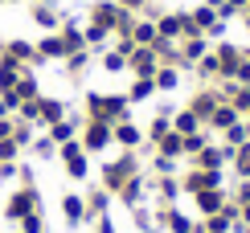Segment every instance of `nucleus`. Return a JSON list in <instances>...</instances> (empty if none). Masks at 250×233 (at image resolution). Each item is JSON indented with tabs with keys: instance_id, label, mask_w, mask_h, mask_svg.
<instances>
[{
	"instance_id": "obj_1",
	"label": "nucleus",
	"mask_w": 250,
	"mask_h": 233,
	"mask_svg": "<svg viewBox=\"0 0 250 233\" xmlns=\"http://www.w3.org/2000/svg\"><path fill=\"white\" fill-rule=\"evenodd\" d=\"M86 111L99 123H123L127 119V94H86Z\"/></svg>"
},
{
	"instance_id": "obj_2",
	"label": "nucleus",
	"mask_w": 250,
	"mask_h": 233,
	"mask_svg": "<svg viewBox=\"0 0 250 233\" xmlns=\"http://www.w3.org/2000/svg\"><path fill=\"white\" fill-rule=\"evenodd\" d=\"M131 176H135V155H123V160L103 168V184H107V193H119Z\"/></svg>"
},
{
	"instance_id": "obj_3",
	"label": "nucleus",
	"mask_w": 250,
	"mask_h": 233,
	"mask_svg": "<svg viewBox=\"0 0 250 233\" xmlns=\"http://www.w3.org/2000/svg\"><path fill=\"white\" fill-rule=\"evenodd\" d=\"M58 152H62V160H66V172L74 176V180H82V176H86V147H82L78 139H70V143H62Z\"/></svg>"
},
{
	"instance_id": "obj_4",
	"label": "nucleus",
	"mask_w": 250,
	"mask_h": 233,
	"mask_svg": "<svg viewBox=\"0 0 250 233\" xmlns=\"http://www.w3.org/2000/svg\"><path fill=\"white\" fill-rule=\"evenodd\" d=\"M33 209H37V188H33V184H25L21 193H13V196H8V209H4V213L13 217V221H21V217H29V213H33Z\"/></svg>"
},
{
	"instance_id": "obj_5",
	"label": "nucleus",
	"mask_w": 250,
	"mask_h": 233,
	"mask_svg": "<svg viewBox=\"0 0 250 233\" xmlns=\"http://www.w3.org/2000/svg\"><path fill=\"white\" fill-rule=\"evenodd\" d=\"M127 66L135 70V78H152L156 74V49L152 45H135L127 54Z\"/></svg>"
},
{
	"instance_id": "obj_6",
	"label": "nucleus",
	"mask_w": 250,
	"mask_h": 233,
	"mask_svg": "<svg viewBox=\"0 0 250 233\" xmlns=\"http://www.w3.org/2000/svg\"><path fill=\"white\" fill-rule=\"evenodd\" d=\"M107 143H111V123L90 119L86 123V135H82V147H86V152H103Z\"/></svg>"
},
{
	"instance_id": "obj_7",
	"label": "nucleus",
	"mask_w": 250,
	"mask_h": 233,
	"mask_svg": "<svg viewBox=\"0 0 250 233\" xmlns=\"http://www.w3.org/2000/svg\"><path fill=\"white\" fill-rule=\"evenodd\" d=\"M238 61H242V54H238L234 45H222V49H217V74H222V78H230V82H234Z\"/></svg>"
},
{
	"instance_id": "obj_8",
	"label": "nucleus",
	"mask_w": 250,
	"mask_h": 233,
	"mask_svg": "<svg viewBox=\"0 0 250 233\" xmlns=\"http://www.w3.org/2000/svg\"><path fill=\"white\" fill-rule=\"evenodd\" d=\"M21 74H25V66H21V61H13V58H0V94H4V90H13Z\"/></svg>"
},
{
	"instance_id": "obj_9",
	"label": "nucleus",
	"mask_w": 250,
	"mask_h": 233,
	"mask_svg": "<svg viewBox=\"0 0 250 233\" xmlns=\"http://www.w3.org/2000/svg\"><path fill=\"white\" fill-rule=\"evenodd\" d=\"M197 209H201L205 217H213V213H222V209H226V200H222L217 188H201V193H197Z\"/></svg>"
},
{
	"instance_id": "obj_10",
	"label": "nucleus",
	"mask_w": 250,
	"mask_h": 233,
	"mask_svg": "<svg viewBox=\"0 0 250 233\" xmlns=\"http://www.w3.org/2000/svg\"><path fill=\"white\" fill-rule=\"evenodd\" d=\"M4 58L21 61V66H25V61H41V58H37V45H29V41H8V45H4Z\"/></svg>"
},
{
	"instance_id": "obj_11",
	"label": "nucleus",
	"mask_w": 250,
	"mask_h": 233,
	"mask_svg": "<svg viewBox=\"0 0 250 233\" xmlns=\"http://www.w3.org/2000/svg\"><path fill=\"white\" fill-rule=\"evenodd\" d=\"M62 213H66V221H70V225H78V221L86 217V200H82V196H74V193H66V196H62Z\"/></svg>"
},
{
	"instance_id": "obj_12",
	"label": "nucleus",
	"mask_w": 250,
	"mask_h": 233,
	"mask_svg": "<svg viewBox=\"0 0 250 233\" xmlns=\"http://www.w3.org/2000/svg\"><path fill=\"white\" fill-rule=\"evenodd\" d=\"M37 107H41V115H37V119H41V123H49V127L66 119V107H62L58 98H37Z\"/></svg>"
},
{
	"instance_id": "obj_13",
	"label": "nucleus",
	"mask_w": 250,
	"mask_h": 233,
	"mask_svg": "<svg viewBox=\"0 0 250 233\" xmlns=\"http://www.w3.org/2000/svg\"><path fill=\"white\" fill-rule=\"evenodd\" d=\"M111 139H115V143H123V147H135V143H140V127H131L127 119H123V123H115V127H111Z\"/></svg>"
},
{
	"instance_id": "obj_14",
	"label": "nucleus",
	"mask_w": 250,
	"mask_h": 233,
	"mask_svg": "<svg viewBox=\"0 0 250 233\" xmlns=\"http://www.w3.org/2000/svg\"><path fill=\"white\" fill-rule=\"evenodd\" d=\"M226 98H230V107H234L238 115L250 111V86H238V82H234V86H226Z\"/></svg>"
},
{
	"instance_id": "obj_15",
	"label": "nucleus",
	"mask_w": 250,
	"mask_h": 233,
	"mask_svg": "<svg viewBox=\"0 0 250 233\" xmlns=\"http://www.w3.org/2000/svg\"><path fill=\"white\" fill-rule=\"evenodd\" d=\"M230 152H234V147H230ZM230 152H222V147H201V152H197V164H201L205 172H209V168H222V160Z\"/></svg>"
},
{
	"instance_id": "obj_16",
	"label": "nucleus",
	"mask_w": 250,
	"mask_h": 233,
	"mask_svg": "<svg viewBox=\"0 0 250 233\" xmlns=\"http://www.w3.org/2000/svg\"><path fill=\"white\" fill-rule=\"evenodd\" d=\"M213 107H217V94H209V90H205V94H197V98L189 102V111L197 115V119H209V115H213Z\"/></svg>"
},
{
	"instance_id": "obj_17",
	"label": "nucleus",
	"mask_w": 250,
	"mask_h": 233,
	"mask_svg": "<svg viewBox=\"0 0 250 233\" xmlns=\"http://www.w3.org/2000/svg\"><path fill=\"white\" fill-rule=\"evenodd\" d=\"M37 58H41V61H49V58H66V41H62V37H45V41L37 45Z\"/></svg>"
},
{
	"instance_id": "obj_18",
	"label": "nucleus",
	"mask_w": 250,
	"mask_h": 233,
	"mask_svg": "<svg viewBox=\"0 0 250 233\" xmlns=\"http://www.w3.org/2000/svg\"><path fill=\"white\" fill-rule=\"evenodd\" d=\"M62 41H66V58L78 54V49H86V37H82L78 25H66V29H62Z\"/></svg>"
},
{
	"instance_id": "obj_19",
	"label": "nucleus",
	"mask_w": 250,
	"mask_h": 233,
	"mask_svg": "<svg viewBox=\"0 0 250 233\" xmlns=\"http://www.w3.org/2000/svg\"><path fill=\"white\" fill-rule=\"evenodd\" d=\"M172 131H176V135H193V131H201V119H197L193 111H181V115L172 119Z\"/></svg>"
},
{
	"instance_id": "obj_20",
	"label": "nucleus",
	"mask_w": 250,
	"mask_h": 233,
	"mask_svg": "<svg viewBox=\"0 0 250 233\" xmlns=\"http://www.w3.org/2000/svg\"><path fill=\"white\" fill-rule=\"evenodd\" d=\"M13 90H17V98H21V102L37 98V78H33V74H29V70H25V74H21V78H17V86H13Z\"/></svg>"
},
{
	"instance_id": "obj_21",
	"label": "nucleus",
	"mask_w": 250,
	"mask_h": 233,
	"mask_svg": "<svg viewBox=\"0 0 250 233\" xmlns=\"http://www.w3.org/2000/svg\"><path fill=\"white\" fill-rule=\"evenodd\" d=\"M185 152V135H176V131H168L160 139V155H168V160H176V155Z\"/></svg>"
},
{
	"instance_id": "obj_22",
	"label": "nucleus",
	"mask_w": 250,
	"mask_h": 233,
	"mask_svg": "<svg viewBox=\"0 0 250 233\" xmlns=\"http://www.w3.org/2000/svg\"><path fill=\"white\" fill-rule=\"evenodd\" d=\"M152 90H156V78H135L131 90H127V102H144Z\"/></svg>"
},
{
	"instance_id": "obj_23",
	"label": "nucleus",
	"mask_w": 250,
	"mask_h": 233,
	"mask_svg": "<svg viewBox=\"0 0 250 233\" xmlns=\"http://www.w3.org/2000/svg\"><path fill=\"white\" fill-rule=\"evenodd\" d=\"M209 123H213V127H222V131H230V127L238 123V111H234V107H213Z\"/></svg>"
},
{
	"instance_id": "obj_24",
	"label": "nucleus",
	"mask_w": 250,
	"mask_h": 233,
	"mask_svg": "<svg viewBox=\"0 0 250 233\" xmlns=\"http://www.w3.org/2000/svg\"><path fill=\"white\" fill-rule=\"evenodd\" d=\"M160 225H168L172 233H193V225H189V217H181V213H160Z\"/></svg>"
},
{
	"instance_id": "obj_25",
	"label": "nucleus",
	"mask_w": 250,
	"mask_h": 233,
	"mask_svg": "<svg viewBox=\"0 0 250 233\" xmlns=\"http://www.w3.org/2000/svg\"><path fill=\"white\" fill-rule=\"evenodd\" d=\"M49 139H54L58 147H62V143H70V139H74V123H70V119L54 123V127H49Z\"/></svg>"
},
{
	"instance_id": "obj_26",
	"label": "nucleus",
	"mask_w": 250,
	"mask_h": 233,
	"mask_svg": "<svg viewBox=\"0 0 250 233\" xmlns=\"http://www.w3.org/2000/svg\"><path fill=\"white\" fill-rule=\"evenodd\" d=\"M156 37H160V33H156V25H148V20L131 29V41H135V45H156Z\"/></svg>"
},
{
	"instance_id": "obj_27",
	"label": "nucleus",
	"mask_w": 250,
	"mask_h": 233,
	"mask_svg": "<svg viewBox=\"0 0 250 233\" xmlns=\"http://www.w3.org/2000/svg\"><path fill=\"white\" fill-rule=\"evenodd\" d=\"M230 160L238 164V172H242V176H250V139L234 147V152H230Z\"/></svg>"
},
{
	"instance_id": "obj_28",
	"label": "nucleus",
	"mask_w": 250,
	"mask_h": 233,
	"mask_svg": "<svg viewBox=\"0 0 250 233\" xmlns=\"http://www.w3.org/2000/svg\"><path fill=\"white\" fill-rule=\"evenodd\" d=\"M140 193H144V180H140V176H131L127 184L119 188V196H123V205H135V200H140Z\"/></svg>"
},
{
	"instance_id": "obj_29",
	"label": "nucleus",
	"mask_w": 250,
	"mask_h": 233,
	"mask_svg": "<svg viewBox=\"0 0 250 233\" xmlns=\"http://www.w3.org/2000/svg\"><path fill=\"white\" fill-rule=\"evenodd\" d=\"M33 20H37L41 29H58V13H54V8H45V4L33 8Z\"/></svg>"
},
{
	"instance_id": "obj_30",
	"label": "nucleus",
	"mask_w": 250,
	"mask_h": 233,
	"mask_svg": "<svg viewBox=\"0 0 250 233\" xmlns=\"http://www.w3.org/2000/svg\"><path fill=\"white\" fill-rule=\"evenodd\" d=\"M201 58H205V41H201V37H189V45H185L181 61H201Z\"/></svg>"
},
{
	"instance_id": "obj_31",
	"label": "nucleus",
	"mask_w": 250,
	"mask_h": 233,
	"mask_svg": "<svg viewBox=\"0 0 250 233\" xmlns=\"http://www.w3.org/2000/svg\"><path fill=\"white\" fill-rule=\"evenodd\" d=\"M21 233H45V221H41L37 209H33L29 217H21Z\"/></svg>"
},
{
	"instance_id": "obj_32",
	"label": "nucleus",
	"mask_w": 250,
	"mask_h": 233,
	"mask_svg": "<svg viewBox=\"0 0 250 233\" xmlns=\"http://www.w3.org/2000/svg\"><path fill=\"white\" fill-rule=\"evenodd\" d=\"M193 25H197V29H205V33H209V29L217 25V17H213V8H197V13H193Z\"/></svg>"
},
{
	"instance_id": "obj_33",
	"label": "nucleus",
	"mask_w": 250,
	"mask_h": 233,
	"mask_svg": "<svg viewBox=\"0 0 250 233\" xmlns=\"http://www.w3.org/2000/svg\"><path fill=\"white\" fill-rule=\"evenodd\" d=\"M86 213H107V188L90 193V200H86Z\"/></svg>"
},
{
	"instance_id": "obj_34",
	"label": "nucleus",
	"mask_w": 250,
	"mask_h": 233,
	"mask_svg": "<svg viewBox=\"0 0 250 233\" xmlns=\"http://www.w3.org/2000/svg\"><path fill=\"white\" fill-rule=\"evenodd\" d=\"M152 78H156V90H176V74L172 70H156Z\"/></svg>"
},
{
	"instance_id": "obj_35",
	"label": "nucleus",
	"mask_w": 250,
	"mask_h": 233,
	"mask_svg": "<svg viewBox=\"0 0 250 233\" xmlns=\"http://www.w3.org/2000/svg\"><path fill=\"white\" fill-rule=\"evenodd\" d=\"M168 131H172V127H168V115H156V123H152V139L160 143V139H164Z\"/></svg>"
},
{
	"instance_id": "obj_36",
	"label": "nucleus",
	"mask_w": 250,
	"mask_h": 233,
	"mask_svg": "<svg viewBox=\"0 0 250 233\" xmlns=\"http://www.w3.org/2000/svg\"><path fill=\"white\" fill-rule=\"evenodd\" d=\"M17 160V139H0V164H13Z\"/></svg>"
},
{
	"instance_id": "obj_37",
	"label": "nucleus",
	"mask_w": 250,
	"mask_h": 233,
	"mask_svg": "<svg viewBox=\"0 0 250 233\" xmlns=\"http://www.w3.org/2000/svg\"><path fill=\"white\" fill-rule=\"evenodd\" d=\"M17 111H21V119H25V123H33L37 115H41V107H37V98H29V102H21Z\"/></svg>"
},
{
	"instance_id": "obj_38",
	"label": "nucleus",
	"mask_w": 250,
	"mask_h": 233,
	"mask_svg": "<svg viewBox=\"0 0 250 233\" xmlns=\"http://www.w3.org/2000/svg\"><path fill=\"white\" fill-rule=\"evenodd\" d=\"M103 66H107L111 74H115V70H123V66H127V58H123L119 49H115V54H103Z\"/></svg>"
},
{
	"instance_id": "obj_39",
	"label": "nucleus",
	"mask_w": 250,
	"mask_h": 233,
	"mask_svg": "<svg viewBox=\"0 0 250 233\" xmlns=\"http://www.w3.org/2000/svg\"><path fill=\"white\" fill-rule=\"evenodd\" d=\"M234 82H238V86H250V58H242V61H238V70H234Z\"/></svg>"
},
{
	"instance_id": "obj_40",
	"label": "nucleus",
	"mask_w": 250,
	"mask_h": 233,
	"mask_svg": "<svg viewBox=\"0 0 250 233\" xmlns=\"http://www.w3.org/2000/svg\"><path fill=\"white\" fill-rule=\"evenodd\" d=\"M201 147H205V135H201V131L185 135V152H193V155H197V152H201Z\"/></svg>"
},
{
	"instance_id": "obj_41",
	"label": "nucleus",
	"mask_w": 250,
	"mask_h": 233,
	"mask_svg": "<svg viewBox=\"0 0 250 233\" xmlns=\"http://www.w3.org/2000/svg\"><path fill=\"white\" fill-rule=\"evenodd\" d=\"M226 139H230V147H238V143H246V127H242V123H234L230 131H226Z\"/></svg>"
},
{
	"instance_id": "obj_42",
	"label": "nucleus",
	"mask_w": 250,
	"mask_h": 233,
	"mask_svg": "<svg viewBox=\"0 0 250 233\" xmlns=\"http://www.w3.org/2000/svg\"><path fill=\"white\" fill-rule=\"evenodd\" d=\"M82 37H86V45H103V37H107V29L90 25V29H86V33H82Z\"/></svg>"
},
{
	"instance_id": "obj_43",
	"label": "nucleus",
	"mask_w": 250,
	"mask_h": 233,
	"mask_svg": "<svg viewBox=\"0 0 250 233\" xmlns=\"http://www.w3.org/2000/svg\"><path fill=\"white\" fill-rule=\"evenodd\" d=\"M197 70L201 74H217V54H205L201 61H197Z\"/></svg>"
},
{
	"instance_id": "obj_44",
	"label": "nucleus",
	"mask_w": 250,
	"mask_h": 233,
	"mask_svg": "<svg viewBox=\"0 0 250 233\" xmlns=\"http://www.w3.org/2000/svg\"><path fill=\"white\" fill-rule=\"evenodd\" d=\"M54 147H58L54 139H37V143H33V152L41 155V160H45V155H54Z\"/></svg>"
},
{
	"instance_id": "obj_45",
	"label": "nucleus",
	"mask_w": 250,
	"mask_h": 233,
	"mask_svg": "<svg viewBox=\"0 0 250 233\" xmlns=\"http://www.w3.org/2000/svg\"><path fill=\"white\" fill-rule=\"evenodd\" d=\"M185 188H189V193H201L205 188V172H193L189 180H185Z\"/></svg>"
},
{
	"instance_id": "obj_46",
	"label": "nucleus",
	"mask_w": 250,
	"mask_h": 233,
	"mask_svg": "<svg viewBox=\"0 0 250 233\" xmlns=\"http://www.w3.org/2000/svg\"><path fill=\"white\" fill-rule=\"evenodd\" d=\"M250 0H222V17H230V13H238V8H246Z\"/></svg>"
},
{
	"instance_id": "obj_47",
	"label": "nucleus",
	"mask_w": 250,
	"mask_h": 233,
	"mask_svg": "<svg viewBox=\"0 0 250 233\" xmlns=\"http://www.w3.org/2000/svg\"><path fill=\"white\" fill-rule=\"evenodd\" d=\"M135 229H140V233H148V229H152V217L144 213V209H135Z\"/></svg>"
},
{
	"instance_id": "obj_48",
	"label": "nucleus",
	"mask_w": 250,
	"mask_h": 233,
	"mask_svg": "<svg viewBox=\"0 0 250 233\" xmlns=\"http://www.w3.org/2000/svg\"><path fill=\"white\" fill-rule=\"evenodd\" d=\"M82 66H86V49H78V54H70V74H74V70H82Z\"/></svg>"
},
{
	"instance_id": "obj_49",
	"label": "nucleus",
	"mask_w": 250,
	"mask_h": 233,
	"mask_svg": "<svg viewBox=\"0 0 250 233\" xmlns=\"http://www.w3.org/2000/svg\"><path fill=\"white\" fill-rule=\"evenodd\" d=\"M160 196H168V200L176 196V180H160Z\"/></svg>"
},
{
	"instance_id": "obj_50",
	"label": "nucleus",
	"mask_w": 250,
	"mask_h": 233,
	"mask_svg": "<svg viewBox=\"0 0 250 233\" xmlns=\"http://www.w3.org/2000/svg\"><path fill=\"white\" fill-rule=\"evenodd\" d=\"M13 127H17V123H8V119H0V139H13Z\"/></svg>"
},
{
	"instance_id": "obj_51",
	"label": "nucleus",
	"mask_w": 250,
	"mask_h": 233,
	"mask_svg": "<svg viewBox=\"0 0 250 233\" xmlns=\"http://www.w3.org/2000/svg\"><path fill=\"white\" fill-rule=\"evenodd\" d=\"M99 233H115V225H111V221L103 217V221H99Z\"/></svg>"
},
{
	"instance_id": "obj_52",
	"label": "nucleus",
	"mask_w": 250,
	"mask_h": 233,
	"mask_svg": "<svg viewBox=\"0 0 250 233\" xmlns=\"http://www.w3.org/2000/svg\"><path fill=\"white\" fill-rule=\"evenodd\" d=\"M238 200H242V205L250 200V184H242V188H238Z\"/></svg>"
},
{
	"instance_id": "obj_53",
	"label": "nucleus",
	"mask_w": 250,
	"mask_h": 233,
	"mask_svg": "<svg viewBox=\"0 0 250 233\" xmlns=\"http://www.w3.org/2000/svg\"><path fill=\"white\" fill-rule=\"evenodd\" d=\"M144 0H119V8H140Z\"/></svg>"
},
{
	"instance_id": "obj_54",
	"label": "nucleus",
	"mask_w": 250,
	"mask_h": 233,
	"mask_svg": "<svg viewBox=\"0 0 250 233\" xmlns=\"http://www.w3.org/2000/svg\"><path fill=\"white\" fill-rule=\"evenodd\" d=\"M4 115H8V107H4V98H0V119H4Z\"/></svg>"
},
{
	"instance_id": "obj_55",
	"label": "nucleus",
	"mask_w": 250,
	"mask_h": 233,
	"mask_svg": "<svg viewBox=\"0 0 250 233\" xmlns=\"http://www.w3.org/2000/svg\"><path fill=\"white\" fill-rule=\"evenodd\" d=\"M242 217H246V221H250V200H246V209H242Z\"/></svg>"
},
{
	"instance_id": "obj_56",
	"label": "nucleus",
	"mask_w": 250,
	"mask_h": 233,
	"mask_svg": "<svg viewBox=\"0 0 250 233\" xmlns=\"http://www.w3.org/2000/svg\"><path fill=\"white\" fill-rule=\"evenodd\" d=\"M246 139H250V127H246Z\"/></svg>"
},
{
	"instance_id": "obj_57",
	"label": "nucleus",
	"mask_w": 250,
	"mask_h": 233,
	"mask_svg": "<svg viewBox=\"0 0 250 233\" xmlns=\"http://www.w3.org/2000/svg\"><path fill=\"white\" fill-rule=\"evenodd\" d=\"M246 17H250V4H246Z\"/></svg>"
},
{
	"instance_id": "obj_58",
	"label": "nucleus",
	"mask_w": 250,
	"mask_h": 233,
	"mask_svg": "<svg viewBox=\"0 0 250 233\" xmlns=\"http://www.w3.org/2000/svg\"><path fill=\"white\" fill-rule=\"evenodd\" d=\"M246 233H250V229H246Z\"/></svg>"
},
{
	"instance_id": "obj_59",
	"label": "nucleus",
	"mask_w": 250,
	"mask_h": 233,
	"mask_svg": "<svg viewBox=\"0 0 250 233\" xmlns=\"http://www.w3.org/2000/svg\"><path fill=\"white\" fill-rule=\"evenodd\" d=\"M246 115H250V111H246Z\"/></svg>"
}]
</instances>
